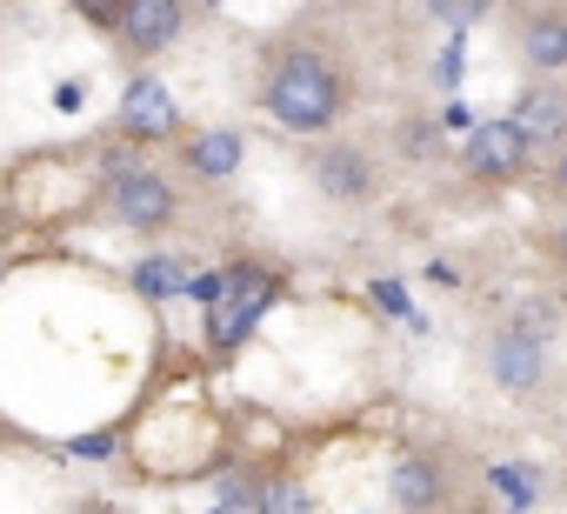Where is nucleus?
Here are the masks:
<instances>
[{
    "mask_svg": "<svg viewBox=\"0 0 567 514\" xmlns=\"http://www.w3.org/2000/svg\"><path fill=\"white\" fill-rule=\"evenodd\" d=\"M267 107L280 127H295V134H321L334 127L341 114V68L315 48H288L274 68H267Z\"/></svg>",
    "mask_w": 567,
    "mask_h": 514,
    "instance_id": "1",
    "label": "nucleus"
},
{
    "mask_svg": "<svg viewBox=\"0 0 567 514\" xmlns=\"http://www.w3.org/2000/svg\"><path fill=\"white\" fill-rule=\"evenodd\" d=\"M274 295H280V281H274L267 268H227V275H220V295H214V308H207V341H214V354L240 348V341L254 335V321L267 315Z\"/></svg>",
    "mask_w": 567,
    "mask_h": 514,
    "instance_id": "2",
    "label": "nucleus"
},
{
    "mask_svg": "<svg viewBox=\"0 0 567 514\" xmlns=\"http://www.w3.org/2000/svg\"><path fill=\"white\" fill-rule=\"evenodd\" d=\"M107 214L121 227H134V234H161L174 220V187L161 174H147V167H127V174L107 181Z\"/></svg>",
    "mask_w": 567,
    "mask_h": 514,
    "instance_id": "3",
    "label": "nucleus"
},
{
    "mask_svg": "<svg viewBox=\"0 0 567 514\" xmlns=\"http://www.w3.org/2000/svg\"><path fill=\"white\" fill-rule=\"evenodd\" d=\"M527 141L514 134V121H481L467 141H461V167L474 174V181H514V174H527Z\"/></svg>",
    "mask_w": 567,
    "mask_h": 514,
    "instance_id": "4",
    "label": "nucleus"
},
{
    "mask_svg": "<svg viewBox=\"0 0 567 514\" xmlns=\"http://www.w3.org/2000/svg\"><path fill=\"white\" fill-rule=\"evenodd\" d=\"M121 127H127L134 141H167V134L181 127V114H174V101H167V88H161L154 74H134V81H127V94H121Z\"/></svg>",
    "mask_w": 567,
    "mask_h": 514,
    "instance_id": "5",
    "label": "nucleus"
},
{
    "mask_svg": "<svg viewBox=\"0 0 567 514\" xmlns=\"http://www.w3.org/2000/svg\"><path fill=\"white\" fill-rule=\"evenodd\" d=\"M487 374H494L507 394H527V388H540V374H547V354H540V341H527V335L501 328V335L487 341Z\"/></svg>",
    "mask_w": 567,
    "mask_h": 514,
    "instance_id": "6",
    "label": "nucleus"
},
{
    "mask_svg": "<svg viewBox=\"0 0 567 514\" xmlns=\"http://www.w3.org/2000/svg\"><path fill=\"white\" fill-rule=\"evenodd\" d=\"M181 28H187V8H181V0H127L121 41H127L134 54H161Z\"/></svg>",
    "mask_w": 567,
    "mask_h": 514,
    "instance_id": "7",
    "label": "nucleus"
},
{
    "mask_svg": "<svg viewBox=\"0 0 567 514\" xmlns=\"http://www.w3.org/2000/svg\"><path fill=\"white\" fill-rule=\"evenodd\" d=\"M507 121H514V134H520L527 147H567V101H560L554 88H527Z\"/></svg>",
    "mask_w": 567,
    "mask_h": 514,
    "instance_id": "8",
    "label": "nucleus"
},
{
    "mask_svg": "<svg viewBox=\"0 0 567 514\" xmlns=\"http://www.w3.org/2000/svg\"><path fill=\"white\" fill-rule=\"evenodd\" d=\"M315 187L328 201H374V167L354 147H321L315 154Z\"/></svg>",
    "mask_w": 567,
    "mask_h": 514,
    "instance_id": "9",
    "label": "nucleus"
},
{
    "mask_svg": "<svg viewBox=\"0 0 567 514\" xmlns=\"http://www.w3.org/2000/svg\"><path fill=\"white\" fill-rule=\"evenodd\" d=\"M520 54H527L534 74H567V8L527 14L520 21Z\"/></svg>",
    "mask_w": 567,
    "mask_h": 514,
    "instance_id": "10",
    "label": "nucleus"
},
{
    "mask_svg": "<svg viewBox=\"0 0 567 514\" xmlns=\"http://www.w3.org/2000/svg\"><path fill=\"white\" fill-rule=\"evenodd\" d=\"M240 154H247V141H240L234 127H207V134H194V141L181 147V161H187L200 181H227V174L240 167Z\"/></svg>",
    "mask_w": 567,
    "mask_h": 514,
    "instance_id": "11",
    "label": "nucleus"
},
{
    "mask_svg": "<svg viewBox=\"0 0 567 514\" xmlns=\"http://www.w3.org/2000/svg\"><path fill=\"white\" fill-rule=\"evenodd\" d=\"M388 487H394V501H401L408 514H427V507L441 501V474H434L427 454H401L394 474H388Z\"/></svg>",
    "mask_w": 567,
    "mask_h": 514,
    "instance_id": "12",
    "label": "nucleus"
},
{
    "mask_svg": "<svg viewBox=\"0 0 567 514\" xmlns=\"http://www.w3.org/2000/svg\"><path fill=\"white\" fill-rule=\"evenodd\" d=\"M134 288L147 301H167V295H187V275H181V261H167V254H147V261L134 268Z\"/></svg>",
    "mask_w": 567,
    "mask_h": 514,
    "instance_id": "13",
    "label": "nucleus"
},
{
    "mask_svg": "<svg viewBox=\"0 0 567 514\" xmlns=\"http://www.w3.org/2000/svg\"><path fill=\"white\" fill-rule=\"evenodd\" d=\"M254 514H315V501H308L301 481H260V507Z\"/></svg>",
    "mask_w": 567,
    "mask_h": 514,
    "instance_id": "14",
    "label": "nucleus"
},
{
    "mask_svg": "<svg viewBox=\"0 0 567 514\" xmlns=\"http://www.w3.org/2000/svg\"><path fill=\"white\" fill-rule=\"evenodd\" d=\"M401 154H408V161H434V154H441V127H434V121H408V127H401Z\"/></svg>",
    "mask_w": 567,
    "mask_h": 514,
    "instance_id": "15",
    "label": "nucleus"
},
{
    "mask_svg": "<svg viewBox=\"0 0 567 514\" xmlns=\"http://www.w3.org/2000/svg\"><path fill=\"white\" fill-rule=\"evenodd\" d=\"M494 487H501L514 507H534V481H527L520 467H494Z\"/></svg>",
    "mask_w": 567,
    "mask_h": 514,
    "instance_id": "16",
    "label": "nucleus"
},
{
    "mask_svg": "<svg viewBox=\"0 0 567 514\" xmlns=\"http://www.w3.org/2000/svg\"><path fill=\"white\" fill-rule=\"evenodd\" d=\"M374 301H381V315H394V321H401V315H414V308H408V288H401V281H374Z\"/></svg>",
    "mask_w": 567,
    "mask_h": 514,
    "instance_id": "17",
    "label": "nucleus"
},
{
    "mask_svg": "<svg viewBox=\"0 0 567 514\" xmlns=\"http://www.w3.org/2000/svg\"><path fill=\"white\" fill-rule=\"evenodd\" d=\"M427 14H434V21H447V28H467V21H481V8H474V0H461V8H454V0H434Z\"/></svg>",
    "mask_w": 567,
    "mask_h": 514,
    "instance_id": "18",
    "label": "nucleus"
},
{
    "mask_svg": "<svg viewBox=\"0 0 567 514\" xmlns=\"http://www.w3.org/2000/svg\"><path fill=\"white\" fill-rule=\"evenodd\" d=\"M81 21H87V28H114V34H121L127 8H107V0H94V8H81Z\"/></svg>",
    "mask_w": 567,
    "mask_h": 514,
    "instance_id": "19",
    "label": "nucleus"
},
{
    "mask_svg": "<svg viewBox=\"0 0 567 514\" xmlns=\"http://www.w3.org/2000/svg\"><path fill=\"white\" fill-rule=\"evenodd\" d=\"M107 448H114V441H107V434H81V441H74V448H68V454H81V461H87V454H107Z\"/></svg>",
    "mask_w": 567,
    "mask_h": 514,
    "instance_id": "20",
    "label": "nucleus"
},
{
    "mask_svg": "<svg viewBox=\"0 0 567 514\" xmlns=\"http://www.w3.org/2000/svg\"><path fill=\"white\" fill-rule=\"evenodd\" d=\"M547 254H554V261L567 268V220H560V227H547Z\"/></svg>",
    "mask_w": 567,
    "mask_h": 514,
    "instance_id": "21",
    "label": "nucleus"
},
{
    "mask_svg": "<svg viewBox=\"0 0 567 514\" xmlns=\"http://www.w3.org/2000/svg\"><path fill=\"white\" fill-rule=\"evenodd\" d=\"M554 187L567 194V147H560V161H554Z\"/></svg>",
    "mask_w": 567,
    "mask_h": 514,
    "instance_id": "22",
    "label": "nucleus"
}]
</instances>
